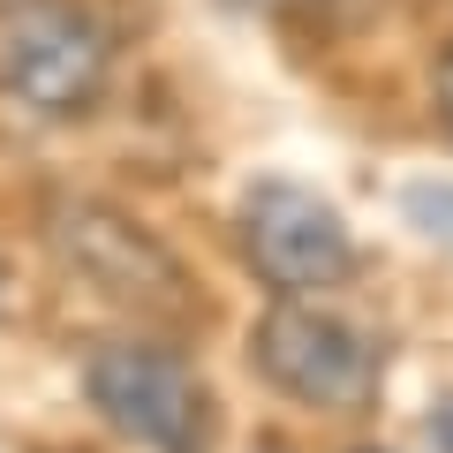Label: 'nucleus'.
<instances>
[{
    "label": "nucleus",
    "instance_id": "7ed1b4c3",
    "mask_svg": "<svg viewBox=\"0 0 453 453\" xmlns=\"http://www.w3.org/2000/svg\"><path fill=\"white\" fill-rule=\"evenodd\" d=\"M250 371L273 393L325 416H363L378 401L386 356L371 348V333H356L348 318L318 310V295H280L257 325H250Z\"/></svg>",
    "mask_w": 453,
    "mask_h": 453
},
{
    "label": "nucleus",
    "instance_id": "423d86ee",
    "mask_svg": "<svg viewBox=\"0 0 453 453\" xmlns=\"http://www.w3.org/2000/svg\"><path fill=\"white\" fill-rule=\"evenodd\" d=\"M408 211H416V226H423V234L453 242V189H408Z\"/></svg>",
    "mask_w": 453,
    "mask_h": 453
},
{
    "label": "nucleus",
    "instance_id": "0eeeda50",
    "mask_svg": "<svg viewBox=\"0 0 453 453\" xmlns=\"http://www.w3.org/2000/svg\"><path fill=\"white\" fill-rule=\"evenodd\" d=\"M431 98H438V121H446V136H453V46L438 53V76H431Z\"/></svg>",
    "mask_w": 453,
    "mask_h": 453
},
{
    "label": "nucleus",
    "instance_id": "f257e3e1",
    "mask_svg": "<svg viewBox=\"0 0 453 453\" xmlns=\"http://www.w3.org/2000/svg\"><path fill=\"white\" fill-rule=\"evenodd\" d=\"M38 242H46V257L61 265L76 288H91L98 303L144 310V318H181V310H189V273H181V257L136 219V211L106 204V196H76V189L46 196Z\"/></svg>",
    "mask_w": 453,
    "mask_h": 453
},
{
    "label": "nucleus",
    "instance_id": "f03ea898",
    "mask_svg": "<svg viewBox=\"0 0 453 453\" xmlns=\"http://www.w3.org/2000/svg\"><path fill=\"white\" fill-rule=\"evenodd\" d=\"M113 83V38L76 0H16L0 16V98L31 121H83Z\"/></svg>",
    "mask_w": 453,
    "mask_h": 453
},
{
    "label": "nucleus",
    "instance_id": "39448f33",
    "mask_svg": "<svg viewBox=\"0 0 453 453\" xmlns=\"http://www.w3.org/2000/svg\"><path fill=\"white\" fill-rule=\"evenodd\" d=\"M242 265L265 280L273 295H333L356 280V234L303 181H257L242 196Z\"/></svg>",
    "mask_w": 453,
    "mask_h": 453
},
{
    "label": "nucleus",
    "instance_id": "20e7f679",
    "mask_svg": "<svg viewBox=\"0 0 453 453\" xmlns=\"http://www.w3.org/2000/svg\"><path fill=\"white\" fill-rule=\"evenodd\" d=\"M83 393L144 453H211V386L196 378L189 356L159 340H106L83 363Z\"/></svg>",
    "mask_w": 453,
    "mask_h": 453
},
{
    "label": "nucleus",
    "instance_id": "6e6552de",
    "mask_svg": "<svg viewBox=\"0 0 453 453\" xmlns=\"http://www.w3.org/2000/svg\"><path fill=\"white\" fill-rule=\"evenodd\" d=\"M423 431H431V446H438V453H453V401H438Z\"/></svg>",
    "mask_w": 453,
    "mask_h": 453
},
{
    "label": "nucleus",
    "instance_id": "1a4fd4ad",
    "mask_svg": "<svg viewBox=\"0 0 453 453\" xmlns=\"http://www.w3.org/2000/svg\"><path fill=\"white\" fill-rule=\"evenodd\" d=\"M0 288H8V273H0Z\"/></svg>",
    "mask_w": 453,
    "mask_h": 453
}]
</instances>
